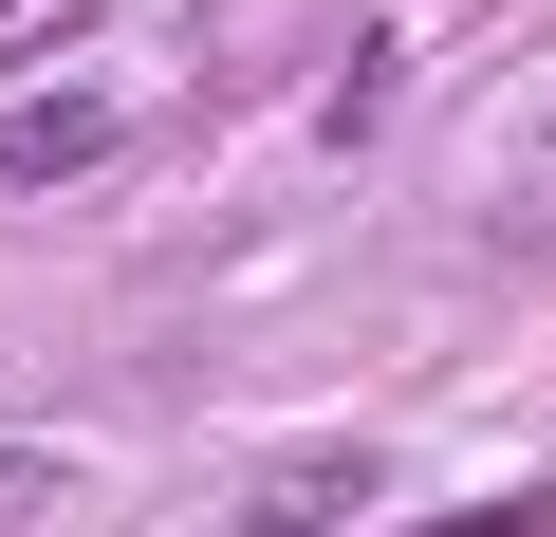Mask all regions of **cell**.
I'll return each mask as SVG.
<instances>
[{"mask_svg": "<svg viewBox=\"0 0 556 537\" xmlns=\"http://www.w3.org/2000/svg\"><path fill=\"white\" fill-rule=\"evenodd\" d=\"M130 130H149V93H130V75H56L38 112H0V186H75V167H112Z\"/></svg>", "mask_w": 556, "mask_h": 537, "instance_id": "1", "label": "cell"}, {"mask_svg": "<svg viewBox=\"0 0 556 537\" xmlns=\"http://www.w3.org/2000/svg\"><path fill=\"white\" fill-rule=\"evenodd\" d=\"M371 500H390V463H371V445H298V463H260V482L223 500V537H353Z\"/></svg>", "mask_w": 556, "mask_h": 537, "instance_id": "2", "label": "cell"}, {"mask_svg": "<svg viewBox=\"0 0 556 537\" xmlns=\"http://www.w3.org/2000/svg\"><path fill=\"white\" fill-rule=\"evenodd\" d=\"M501 241H556V93H538V130L501 149Z\"/></svg>", "mask_w": 556, "mask_h": 537, "instance_id": "3", "label": "cell"}, {"mask_svg": "<svg viewBox=\"0 0 556 537\" xmlns=\"http://www.w3.org/2000/svg\"><path fill=\"white\" fill-rule=\"evenodd\" d=\"M56 482H75L56 445H0V519H56Z\"/></svg>", "mask_w": 556, "mask_h": 537, "instance_id": "4", "label": "cell"}, {"mask_svg": "<svg viewBox=\"0 0 556 537\" xmlns=\"http://www.w3.org/2000/svg\"><path fill=\"white\" fill-rule=\"evenodd\" d=\"M445 537H556V482H538V500H482V519H445Z\"/></svg>", "mask_w": 556, "mask_h": 537, "instance_id": "5", "label": "cell"}]
</instances>
